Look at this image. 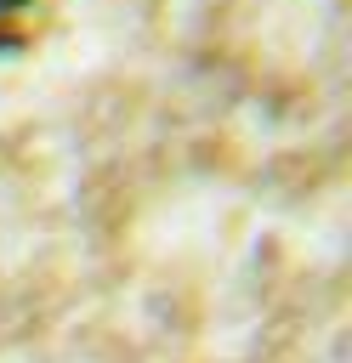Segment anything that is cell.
Instances as JSON below:
<instances>
[{"label":"cell","mask_w":352,"mask_h":363,"mask_svg":"<svg viewBox=\"0 0 352 363\" xmlns=\"http://www.w3.org/2000/svg\"><path fill=\"white\" fill-rule=\"evenodd\" d=\"M11 6H23V0H0V11H11Z\"/></svg>","instance_id":"cell-1"}]
</instances>
